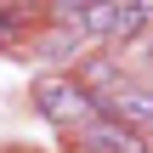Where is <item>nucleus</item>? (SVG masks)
<instances>
[{
  "label": "nucleus",
  "mask_w": 153,
  "mask_h": 153,
  "mask_svg": "<svg viewBox=\"0 0 153 153\" xmlns=\"http://www.w3.org/2000/svg\"><path fill=\"white\" fill-rule=\"evenodd\" d=\"M34 108H40L51 125H85L97 102H91L68 74H40V79H34Z\"/></svg>",
  "instance_id": "1"
},
{
  "label": "nucleus",
  "mask_w": 153,
  "mask_h": 153,
  "mask_svg": "<svg viewBox=\"0 0 153 153\" xmlns=\"http://www.w3.org/2000/svg\"><path fill=\"white\" fill-rule=\"evenodd\" d=\"M79 131V142L97 153H148V142H142V131H125L119 119H102V114H91L85 125H74Z\"/></svg>",
  "instance_id": "2"
},
{
  "label": "nucleus",
  "mask_w": 153,
  "mask_h": 153,
  "mask_svg": "<svg viewBox=\"0 0 153 153\" xmlns=\"http://www.w3.org/2000/svg\"><path fill=\"white\" fill-rule=\"evenodd\" d=\"M91 102H102V97H114L119 91V62L114 57H91V62H79V79H74Z\"/></svg>",
  "instance_id": "3"
},
{
  "label": "nucleus",
  "mask_w": 153,
  "mask_h": 153,
  "mask_svg": "<svg viewBox=\"0 0 153 153\" xmlns=\"http://www.w3.org/2000/svg\"><path fill=\"white\" fill-rule=\"evenodd\" d=\"M148 23H153V6H148V0H114L108 34H114V40H131V34H142Z\"/></svg>",
  "instance_id": "4"
},
{
  "label": "nucleus",
  "mask_w": 153,
  "mask_h": 153,
  "mask_svg": "<svg viewBox=\"0 0 153 153\" xmlns=\"http://www.w3.org/2000/svg\"><path fill=\"white\" fill-rule=\"evenodd\" d=\"M34 51H40L45 62H68V57H79V34L57 23V28H45V34L34 40Z\"/></svg>",
  "instance_id": "5"
}]
</instances>
